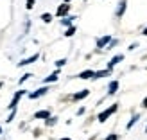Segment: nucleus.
I'll list each match as a JSON object with an SVG mask.
<instances>
[{
	"label": "nucleus",
	"instance_id": "nucleus-5",
	"mask_svg": "<svg viewBox=\"0 0 147 140\" xmlns=\"http://www.w3.org/2000/svg\"><path fill=\"white\" fill-rule=\"evenodd\" d=\"M47 92H49V88H45V86H43V88H40L38 92H32V93H29V97H31V99H38V97H41V95H45Z\"/></svg>",
	"mask_w": 147,
	"mask_h": 140
},
{
	"label": "nucleus",
	"instance_id": "nucleus-21",
	"mask_svg": "<svg viewBox=\"0 0 147 140\" xmlns=\"http://www.w3.org/2000/svg\"><path fill=\"white\" fill-rule=\"evenodd\" d=\"M57 119H47V126H54Z\"/></svg>",
	"mask_w": 147,
	"mask_h": 140
},
{
	"label": "nucleus",
	"instance_id": "nucleus-25",
	"mask_svg": "<svg viewBox=\"0 0 147 140\" xmlns=\"http://www.w3.org/2000/svg\"><path fill=\"white\" fill-rule=\"evenodd\" d=\"M144 36H147V27H145V29H144Z\"/></svg>",
	"mask_w": 147,
	"mask_h": 140
},
{
	"label": "nucleus",
	"instance_id": "nucleus-27",
	"mask_svg": "<svg viewBox=\"0 0 147 140\" xmlns=\"http://www.w3.org/2000/svg\"><path fill=\"white\" fill-rule=\"evenodd\" d=\"M67 2H70V0H65V4H67Z\"/></svg>",
	"mask_w": 147,
	"mask_h": 140
},
{
	"label": "nucleus",
	"instance_id": "nucleus-8",
	"mask_svg": "<svg viewBox=\"0 0 147 140\" xmlns=\"http://www.w3.org/2000/svg\"><path fill=\"white\" fill-rule=\"evenodd\" d=\"M117 90H119V81H111V83H109V86H108V93H109V95H115Z\"/></svg>",
	"mask_w": 147,
	"mask_h": 140
},
{
	"label": "nucleus",
	"instance_id": "nucleus-20",
	"mask_svg": "<svg viewBox=\"0 0 147 140\" xmlns=\"http://www.w3.org/2000/svg\"><path fill=\"white\" fill-rule=\"evenodd\" d=\"M25 2H27V9H32L34 7V0H25Z\"/></svg>",
	"mask_w": 147,
	"mask_h": 140
},
{
	"label": "nucleus",
	"instance_id": "nucleus-28",
	"mask_svg": "<svg viewBox=\"0 0 147 140\" xmlns=\"http://www.w3.org/2000/svg\"><path fill=\"white\" fill-rule=\"evenodd\" d=\"M0 133H2V128H0Z\"/></svg>",
	"mask_w": 147,
	"mask_h": 140
},
{
	"label": "nucleus",
	"instance_id": "nucleus-17",
	"mask_svg": "<svg viewBox=\"0 0 147 140\" xmlns=\"http://www.w3.org/2000/svg\"><path fill=\"white\" fill-rule=\"evenodd\" d=\"M74 34H76V27L72 25V27H68V29H67V32H65V36H67V38H70V36H74Z\"/></svg>",
	"mask_w": 147,
	"mask_h": 140
},
{
	"label": "nucleus",
	"instance_id": "nucleus-12",
	"mask_svg": "<svg viewBox=\"0 0 147 140\" xmlns=\"http://www.w3.org/2000/svg\"><path fill=\"white\" fill-rule=\"evenodd\" d=\"M109 74H111V70H100V72H95L93 79H99V77H106V76H109Z\"/></svg>",
	"mask_w": 147,
	"mask_h": 140
},
{
	"label": "nucleus",
	"instance_id": "nucleus-4",
	"mask_svg": "<svg viewBox=\"0 0 147 140\" xmlns=\"http://www.w3.org/2000/svg\"><path fill=\"white\" fill-rule=\"evenodd\" d=\"M109 41H111V36H109V34H108V36H102V38L97 40V49H104Z\"/></svg>",
	"mask_w": 147,
	"mask_h": 140
},
{
	"label": "nucleus",
	"instance_id": "nucleus-29",
	"mask_svg": "<svg viewBox=\"0 0 147 140\" xmlns=\"http://www.w3.org/2000/svg\"><path fill=\"white\" fill-rule=\"evenodd\" d=\"M0 88H2V83H0Z\"/></svg>",
	"mask_w": 147,
	"mask_h": 140
},
{
	"label": "nucleus",
	"instance_id": "nucleus-22",
	"mask_svg": "<svg viewBox=\"0 0 147 140\" xmlns=\"http://www.w3.org/2000/svg\"><path fill=\"white\" fill-rule=\"evenodd\" d=\"M29 77H31V74H25V76H24V77H22V79H20V83H24V81H27Z\"/></svg>",
	"mask_w": 147,
	"mask_h": 140
},
{
	"label": "nucleus",
	"instance_id": "nucleus-6",
	"mask_svg": "<svg viewBox=\"0 0 147 140\" xmlns=\"http://www.w3.org/2000/svg\"><path fill=\"white\" fill-rule=\"evenodd\" d=\"M38 54H34V56H31V57H27V60H22L20 63H18V67H25V65H31V63H34L36 60H38Z\"/></svg>",
	"mask_w": 147,
	"mask_h": 140
},
{
	"label": "nucleus",
	"instance_id": "nucleus-15",
	"mask_svg": "<svg viewBox=\"0 0 147 140\" xmlns=\"http://www.w3.org/2000/svg\"><path fill=\"white\" fill-rule=\"evenodd\" d=\"M54 81H57V72H54V74H50L49 77H45V83H54Z\"/></svg>",
	"mask_w": 147,
	"mask_h": 140
},
{
	"label": "nucleus",
	"instance_id": "nucleus-2",
	"mask_svg": "<svg viewBox=\"0 0 147 140\" xmlns=\"http://www.w3.org/2000/svg\"><path fill=\"white\" fill-rule=\"evenodd\" d=\"M68 11H70V5L68 4H61L59 7H57V16H61V18H65V16H67V14H68Z\"/></svg>",
	"mask_w": 147,
	"mask_h": 140
},
{
	"label": "nucleus",
	"instance_id": "nucleus-1",
	"mask_svg": "<svg viewBox=\"0 0 147 140\" xmlns=\"http://www.w3.org/2000/svg\"><path fill=\"white\" fill-rule=\"evenodd\" d=\"M117 108H119V104H113L111 108H108V110H104V112H100V113H99V117H97L99 122H106L108 117H109V115H113V113L117 112Z\"/></svg>",
	"mask_w": 147,
	"mask_h": 140
},
{
	"label": "nucleus",
	"instance_id": "nucleus-7",
	"mask_svg": "<svg viewBox=\"0 0 147 140\" xmlns=\"http://www.w3.org/2000/svg\"><path fill=\"white\" fill-rule=\"evenodd\" d=\"M126 4H127L126 0H120V4H119V7H117V13H115V14H117V16H119V18L122 16L124 13H126Z\"/></svg>",
	"mask_w": 147,
	"mask_h": 140
},
{
	"label": "nucleus",
	"instance_id": "nucleus-19",
	"mask_svg": "<svg viewBox=\"0 0 147 140\" xmlns=\"http://www.w3.org/2000/svg\"><path fill=\"white\" fill-rule=\"evenodd\" d=\"M65 63H67V60H57V61H56V67H57V68H61Z\"/></svg>",
	"mask_w": 147,
	"mask_h": 140
},
{
	"label": "nucleus",
	"instance_id": "nucleus-3",
	"mask_svg": "<svg viewBox=\"0 0 147 140\" xmlns=\"http://www.w3.org/2000/svg\"><path fill=\"white\" fill-rule=\"evenodd\" d=\"M24 93H25L24 90H20V92H16V93H14V97H13V101L9 102V108H11V110H14V108H16V104H18V101L22 99V95H24Z\"/></svg>",
	"mask_w": 147,
	"mask_h": 140
},
{
	"label": "nucleus",
	"instance_id": "nucleus-30",
	"mask_svg": "<svg viewBox=\"0 0 147 140\" xmlns=\"http://www.w3.org/2000/svg\"><path fill=\"white\" fill-rule=\"evenodd\" d=\"M145 131H147V128H145Z\"/></svg>",
	"mask_w": 147,
	"mask_h": 140
},
{
	"label": "nucleus",
	"instance_id": "nucleus-14",
	"mask_svg": "<svg viewBox=\"0 0 147 140\" xmlns=\"http://www.w3.org/2000/svg\"><path fill=\"white\" fill-rule=\"evenodd\" d=\"M138 120H140V115H133V119H131V120H129V124H127V129H131V128H133Z\"/></svg>",
	"mask_w": 147,
	"mask_h": 140
},
{
	"label": "nucleus",
	"instance_id": "nucleus-18",
	"mask_svg": "<svg viewBox=\"0 0 147 140\" xmlns=\"http://www.w3.org/2000/svg\"><path fill=\"white\" fill-rule=\"evenodd\" d=\"M72 20H74V18H63V20H61V24H63V25H70V27H72Z\"/></svg>",
	"mask_w": 147,
	"mask_h": 140
},
{
	"label": "nucleus",
	"instance_id": "nucleus-11",
	"mask_svg": "<svg viewBox=\"0 0 147 140\" xmlns=\"http://www.w3.org/2000/svg\"><path fill=\"white\" fill-rule=\"evenodd\" d=\"M34 117H36V119H50V112H47V110H41V112H36Z\"/></svg>",
	"mask_w": 147,
	"mask_h": 140
},
{
	"label": "nucleus",
	"instance_id": "nucleus-24",
	"mask_svg": "<svg viewBox=\"0 0 147 140\" xmlns=\"http://www.w3.org/2000/svg\"><path fill=\"white\" fill-rule=\"evenodd\" d=\"M142 106H144V108H147V97H145V99L142 101Z\"/></svg>",
	"mask_w": 147,
	"mask_h": 140
},
{
	"label": "nucleus",
	"instance_id": "nucleus-9",
	"mask_svg": "<svg viewBox=\"0 0 147 140\" xmlns=\"http://www.w3.org/2000/svg\"><path fill=\"white\" fill-rule=\"evenodd\" d=\"M93 76H95L93 70H84V72H81L77 77H79V79H93Z\"/></svg>",
	"mask_w": 147,
	"mask_h": 140
},
{
	"label": "nucleus",
	"instance_id": "nucleus-23",
	"mask_svg": "<svg viewBox=\"0 0 147 140\" xmlns=\"http://www.w3.org/2000/svg\"><path fill=\"white\" fill-rule=\"evenodd\" d=\"M106 140H119V137H117V135H109Z\"/></svg>",
	"mask_w": 147,
	"mask_h": 140
},
{
	"label": "nucleus",
	"instance_id": "nucleus-13",
	"mask_svg": "<svg viewBox=\"0 0 147 140\" xmlns=\"http://www.w3.org/2000/svg\"><path fill=\"white\" fill-rule=\"evenodd\" d=\"M88 93H90L88 90H83V92H79V93H76V95H74V99H76V101H81V99L88 97Z\"/></svg>",
	"mask_w": 147,
	"mask_h": 140
},
{
	"label": "nucleus",
	"instance_id": "nucleus-10",
	"mask_svg": "<svg viewBox=\"0 0 147 140\" xmlns=\"http://www.w3.org/2000/svg\"><path fill=\"white\" fill-rule=\"evenodd\" d=\"M122 60H124V56H122V54H119V56H115V57H113V60H111V61H109V63H108V70H111V68L115 67V65H117V63H119V61H122Z\"/></svg>",
	"mask_w": 147,
	"mask_h": 140
},
{
	"label": "nucleus",
	"instance_id": "nucleus-16",
	"mask_svg": "<svg viewBox=\"0 0 147 140\" xmlns=\"http://www.w3.org/2000/svg\"><path fill=\"white\" fill-rule=\"evenodd\" d=\"M41 20L45 22V24H50V22H52V14H50V13H45V14H41Z\"/></svg>",
	"mask_w": 147,
	"mask_h": 140
},
{
	"label": "nucleus",
	"instance_id": "nucleus-26",
	"mask_svg": "<svg viewBox=\"0 0 147 140\" xmlns=\"http://www.w3.org/2000/svg\"><path fill=\"white\" fill-rule=\"evenodd\" d=\"M61 140H70V138H61Z\"/></svg>",
	"mask_w": 147,
	"mask_h": 140
}]
</instances>
